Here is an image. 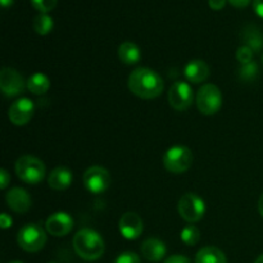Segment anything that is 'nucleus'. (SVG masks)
<instances>
[{
  "label": "nucleus",
  "mask_w": 263,
  "mask_h": 263,
  "mask_svg": "<svg viewBox=\"0 0 263 263\" xmlns=\"http://www.w3.org/2000/svg\"><path fill=\"white\" fill-rule=\"evenodd\" d=\"M257 73H258V66L253 61L247 64H243L240 71H239V76L244 81H252L257 76Z\"/></svg>",
  "instance_id": "b1692460"
},
{
  "label": "nucleus",
  "mask_w": 263,
  "mask_h": 263,
  "mask_svg": "<svg viewBox=\"0 0 263 263\" xmlns=\"http://www.w3.org/2000/svg\"><path fill=\"white\" fill-rule=\"evenodd\" d=\"M195 263H228V259L217 247H204L195 256Z\"/></svg>",
  "instance_id": "6ab92c4d"
},
{
  "label": "nucleus",
  "mask_w": 263,
  "mask_h": 263,
  "mask_svg": "<svg viewBox=\"0 0 263 263\" xmlns=\"http://www.w3.org/2000/svg\"><path fill=\"white\" fill-rule=\"evenodd\" d=\"M253 9L258 17L263 18V0H253Z\"/></svg>",
  "instance_id": "2f4dec72"
},
{
  "label": "nucleus",
  "mask_w": 263,
  "mask_h": 263,
  "mask_svg": "<svg viewBox=\"0 0 263 263\" xmlns=\"http://www.w3.org/2000/svg\"><path fill=\"white\" fill-rule=\"evenodd\" d=\"M53 27L54 21L50 15H48V13H40L33 20V30L36 31V33L41 36H45L49 32H51Z\"/></svg>",
  "instance_id": "4be33fe9"
},
{
  "label": "nucleus",
  "mask_w": 263,
  "mask_h": 263,
  "mask_svg": "<svg viewBox=\"0 0 263 263\" xmlns=\"http://www.w3.org/2000/svg\"><path fill=\"white\" fill-rule=\"evenodd\" d=\"M73 229V218L67 212H55L48 217L45 222L46 233L61 238L68 235Z\"/></svg>",
  "instance_id": "f8f14e48"
},
{
  "label": "nucleus",
  "mask_w": 263,
  "mask_h": 263,
  "mask_svg": "<svg viewBox=\"0 0 263 263\" xmlns=\"http://www.w3.org/2000/svg\"><path fill=\"white\" fill-rule=\"evenodd\" d=\"M167 253L166 244L157 238H149L141 244V254L149 262H159Z\"/></svg>",
  "instance_id": "dca6fc26"
},
{
  "label": "nucleus",
  "mask_w": 263,
  "mask_h": 263,
  "mask_svg": "<svg viewBox=\"0 0 263 263\" xmlns=\"http://www.w3.org/2000/svg\"><path fill=\"white\" fill-rule=\"evenodd\" d=\"M118 57H120V61L122 63L131 66V64H136L140 61L141 53L136 44L131 43V41H125L118 48Z\"/></svg>",
  "instance_id": "aec40b11"
},
{
  "label": "nucleus",
  "mask_w": 263,
  "mask_h": 263,
  "mask_svg": "<svg viewBox=\"0 0 263 263\" xmlns=\"http://www.w3.org/2000/svg\"><path fill=\"white\" fill-rule=\"evenodd\" d=\"M73 181V175L66 167H57L49 174L48 184L54 190H66L71 186Z\"/></svg>",
  "instance_id": "f3484780"
},
{
  "label": "nucleus",
  "mask_w": 263,
  "mask_h": 263,
  "mask_svg": "<svg viewBox=\"0 0 263 263\" xmlns=\"http://www.w3.org/2000/svg\"><path fill=\"white\" fill-rule=\"evenodd\" d=\"M14 0H0V4H2L3 8H8V7H12Z\"/></svg>",
  "instance_id": "72a5a7b5"
},
{
  "label": "nucleus",
  "mask_w": 263,
  "mask_h": 263,
  "mask_svg": "<svg viewBox=\"0 0 263 263\" xmlns=\"http://www.w3.org/2000/svg\"><path fill=\"white\" fill-rule=\"evenodd\" d=\"M58 0H31L35 9H37L40 13H49L55 8Z\"/></svg>",
  "instance_id": "393cba45"
},
{
  "label": "nucleus",
  "mask_w": 263,
  "mask_h": 263,
  "mask_svg": "<svg viewBox=\"0 0 263 263\" xmlns=\"http://www.w3.org/2000/svg\"><path fill=\"white\" fill-rule=\"evenodd\" d=\"M5 200H7L8 207L15 213L28 212L31 208V204H32L30 194H28L25 189L18 186L12 187V189L7 193Z\"/></svg>",
  "instance_id": "4468645a"
},
{
  "label": "nucleus",
  "mask_w": 263,
  "mask_h": 263,
  "mask_svg": "<svg viewBox=\"0 0 263 263\" xmlns=\"http://www.w3.org/2000/svg\"><path fill=\"white\" fill-rule=\"evenodd\" d=\"M15 174L23 182L36 185L45 176V164L33 156H22L15 162Z\"/></svg>",
  "instance_id": "7ed1b4c3"
},
{
  "label": "nucleus",
  "mask_w": 263,
  "mask_h": 263,
  "mask_svg": "<svg viewBox=\"0 0 263 263\" xmlns=\"http://www.w3.org/2000/svg\"><path fill=\"white\" fill-rule=\"evenodd\" d=\"M253 53L254 51L252 50L251 48L243 45L238 49V51H236V59H238V61L241 63V66H243V64H247L249 63V62H252V59H253Z\"/></svg>",
  "instance_id": "a878e982"
},
{
  "label": "nucleus",
  "mask_w": 263,
  "mask_h": 263,
  "mask_svg": "<svg viewBox=\"0 0 263 263\" xmlns=\"http://www.w3.org/2000/svg\"><path fill=\"white\" fill-rule=\"evenodd\" d=\"M9 263H22V262H20V261H13V262H9Z\"/></svg>",
  "instance_id": "e433bc0d"
},
{
  "label": "nucleus",
  "mask_w": 263,
  "mask_h": 263,
  "mask_svg": "<svg viewBox=\"0 0 263 263\" xmlns=\"http://www.w3.org/2000/svg\"><path fill=\"white\" fill-rule=\"evenodd\" d=\"M168 102L174 109L182 112L192 107L194 102V91L187 82L177 81L168 91Z\"/></svg>",
  "instance_id": "1a4fd4ad"
},
{
  "label": "nucleus",
  "mask_w": 263,
  "mask_h": 263,
  "mask_svg": "<svg viewBox=\"0 0 263 263\" xmlns=\"http://www.w3.org/2000/svg\"><path fill=\"white\" fill-rule=\"evenodd\" d=\"M164 263H192L187 257L181 256V254H175V256L168 257V258L164 261Z\"/></svg>",
  "instance_id": "cd10ccee"
},
{
  "label": "nucleus",
  "mask_w": 263,
  "mask_h": 263,
  "mask_svg": "<svg viewBox=\"0 0 263 263\" xmlns=\"http://www.w3.org/2000/svg\"><path fill=\"white\" fill-rule=\"evenodd\" d=\"M184 74L187 81L193 84H200L210 76V67L202 59H193L185 66Z\"/></svg>",
  "instance_id": "2eb2a0df"
},
{
  "label": "nucleus",
  "mask_w": 263,
  "mask_h": 263,
  "mask_svg": "<svg viewBox=\"0 0 263 263\" xmlns=\"http://www.w3.org/2000/svg\"><path fill=\"white\" fill-rule=\"evenodd\" d=\"M182 220L189 223H195L203 218L205 213V203L195 193H186L182 195L177 205Z\"/></svg>",
  "instance_id": "0eeeda50"
},
{
  "label": "nucleus",
  "mask_w": 263,
  "mask_h": 263,
  "mask_svg": "<svg viewBox=\"0 0 263 263\" xmlns=\"http://www.w3.org/2000/svg\"><path fill=\"white\" fill-rule=\"evenodd\" d=\"M73 249L85 261H97L104 253V240L92 229H81L73 238Z\"/></svg>",
  "instance_id": "f03ea898"
},
{
  "label": "nucleus",
  "mask_w": 263,
  "mask_h": 263,
  "mask_svg": "<svg viewBox=\"0 0 263 263\" xmlns=\"http://www.w3.org/2000/svg\"><path fill=\"white\" fill-rule=\"evenodd\" d=\"M208 4L213 10H221L226 5V0H208Z\"/></svg>",
  "instance_id": "7c9ffc66"
},
{
  "label": "nucleus",
  "mask_w": 263,
  "mask_h": 263,
  "mask_svg": "<svg viewBox=\"0 0 263 263\" xmlns=\"http://www.w3.org/2000/svg\"><path fill=\"white\" fill-rule=\"evenodd\" d=\"M46 239V231L40 223H27L18 231L17 243L25 252L36 253L44 248Z\"/></svg>",
  "instance_id": "20e7f679"
},
{
  "label": "nucleus",
  "mask_w": 263,
  "mask_h": 263,
  "mask_svg": "<svg viewBox=\"0 0 263 263\" xmlns=\"http://www.w3.org/2000/svg\"><path fill=\"white\" fill-rule=\"evenodd\" d=\"M228 2L235 8H246L251 3V0H228Z\"/></svg>",
  "instance_id": "473e14b6"
},
{
  "label": "nucleus",
  "mask_w": 263,
  "mask_h": 263,
  "mask_svg": "<svg viewBox=\"0 0 263 263\" xmlns=\"http://www.w3.org/2000/svg\"><path fill=\"white\" fill-rule=\"evenodd\" d=\"M180 238H181L182 243H185L189 247H193L199 243L200 231L195 225H187L181 230Z\"/></svg>",
  "instance_id": "5701e85b"
},
{
  "label": "nucleus",
  "mask_w": 263,
  "mask_h": 263,
  "mask_svg": "<svg viewBox=\"0 0 263 263\" xmlns=\"http://www.w3.org/2000/svg\"><path fill=\"white\" fill-rule=\"evenodd\" d=\"M254 263H263V254H261V256L256 259V262Z\"/></svg>",
  "instance_id": "c9c22d12"
},
{
  "label": "nucleus",
  "mask_w": 263,
  "mask_h": 263,
  "mask_svg": "<svg viewBox=\"0 0 263 263\" xmlns=\"http://www.w3.org/2000/svg\"><path fill=\"white\" fill-rule=\"evenodd\" d=\"M10 182V175L8 174L7 170L0 171V189H5Z\"/></svg>",
  "instance_id": "c85d7f7f"
},
{
  "label": "nucleus",
  "mask_w": 263,
  "mask_h": 263,
  "mask_svg": "<svg viewBox=\"0 0 263 263\" xmlns=\"http://www.w3.org/2000/svg\"><path fill=\"white\" fill-rule=\"evenodd\" d=\"M164 82L156 71L146 67H139L128 77V89L141 99H154L163 91Z\"/></svg>",
  "instance_id": "f257e3e1"
},
{
  "label": "nucleus",
  "mask_w": 263,
  "mask_h": 263,
  "mask_svg": "<svg viewBox=\"0 0 263 263\" xmlns=\"http://www.w3.org/2000/svg\"><path fill=\"white\" fill-rule=\"evenodd\" d=\"M194 156L187 146L175 145L164 153L163 166L172 174H182L190 168Z\"/></svg>",
  "instance_id": "39448f33"
},
{
  "label": "nucleus",
  "mask_w": 263,
  "mask_h": 263,
  "mask_svg": "<svg viewBox=\"0 0 263 263\" xmlns=\"http://www.w3.org/2000/svg\"><path fill=\"white\" fill-rule=\"evenodd\" d=\"M12 217L8 216L7 213H2V216H0V226H2V229H9L12 226Z\"/></svg>",
  "instance_id": "c756f323"
},
{
  "label": "nucleus",
  "mask_w": 263,
  "mask_h": 263,
  "mask_svg": "<svg viewBox=\"0 0 263 263\" xmlns=\"http://www.w3.org/2000/svg\"><path fill=\"white\" fill-rule=\"evenodd\" d=\"M195 103L202 115H216L222 105V94L216 85L205 84L198 90Z\"/></svg>",
  "instance_id": "423d86ee"
},
{
  "label": "nucleus",
  "mask_w": 263,
  "mask_h": 263,
  "mask_svg": "<svg viewBox=\"0 0 263 263\" xmlns=\"http://www.w3.org/2000/svg\"><path fill=\"white\" fill-rule=\"evenodd\" d=\"M84 185L91 194H102L110 186L112 177L108 170L100 166H92L84 174Z\"/></svg>",
  "instance_id": "6e6552de"
},
{
  "label": "nucleus",
  "mask_w": 263,
  "mask_h": 263,
  "mask_svg": "<svg viewBox=\"0 0 263 263\" xmlns=\"http://www.w3.org/2000/svg\"><path fill=\"white\" fill-rule=\"evenodd\" d=\"M258 211L263 217V194L261 195V198H259V200H258Z\"/></svg>",
  "instance_id": "f704fd0d"
},
{
  "label": "nucleus",
  "mask_w": 263,
  "mask_h": 263,
  "mask_svg": "<svg viewBox=\"0 0 263 263\" xmlns=\"http://www.w3.org/2000/svg\"><path fill=\"white\" fill-rule=\"evenodd\" d=\"M33 112H35V104L32 100L28 98H20L10 105L8 117L13 125L25 126L33 117Z\"/></svg>",
  "instance_id": "9b49d317"
},
{
  "label": "nucleus",
  "mask_w": 263,
  "mask_h": 263,
  "mask_svg": "<svg viewBox=\"0 0 263 263\" xmlns=\"http://www.w3.org/2000/svg\"><path fill=\"white\" fill-rule=\"evenodd\" d=\"M27 84H25L22 74L14 68L4 67L0 72V89L5 97H17L22 94Z\"/></svg>",
  "instance_id": "9d476101"
},
{
  "label": "nucleus",
  "mask_w": 263,
  "mask_h": 263,
  "mask_svg": "<svg viewBox=\"0 0 263 263\" xmlns=\"http://www.w3.org/2000/svg\"><path fill=\"white\" fill-rule=\"evenodd\" d=\"M244 45L251 48L253 51H259L263 48V35L258 27L248 25L241 32Z\"/></svg>",
  "instance_id": "a211bd4d"
},
{
  "label": "nucleus",
  "mask_w": 263,
  "mask_h": 263,
  "mask_svg": "<svg viewBox=\"0 0 263 263\" xmlns=\"http://www.w3.org/2000/svg\"><path fill=\"white\" fill-rule=\"evenodd\" d=\"M50 87V80L44 73H33L30 79L27 80V89L35 95H43Z\"/></svg>",
  "instance_id": "412c9836"
},
{
  "label": "nucleus",
  "mask_w": 263,
  "mask_h": 263,
  "mask_svg": "<svg viewBox=\"0 0 263 263\" xmlns=\"http://www.w3.org/2000/svg\"><path fill=\"white\" fill-rule=\"evenodd\" d=\"M121 235L127 240H135L143 234L144 223L140 216L135 212H126L118 222Z\"/></svg>",
  "instance_id": "ddd939ff"
},
{
  "label": "nucleus",
  "mask_w": 263,
  "mask_h": 263,
  "mask_svg": "<svg viewBox=\"0 0 263 263\" xmlns=\"http://www.w3.org/2000/svg\"><path fill=\"white\" fill-rule=\"evenodd\" d=\"M113 263H141V262L136 253H133V252H123V253H121L120 256L115 259V262Z\"/></svg>",
  "instance_id": "bb28decb"
}]
</instances>
